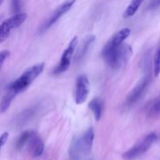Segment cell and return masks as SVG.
Segmentation results:
<instances>
[{
  "label": "cell",
  "instance_id": "obj_16",
  "mask_svg": "<svg viewBox=\"0 0 160 160\" xmlns=\"http://www.w3.org/2000/svg\"><path fill=\"white\" fill-rule=\"evenodd\" d=\"M153 72L156 77H158L160 74V45L156 49V53L154 56V59H153Z\"/></svg>",
  "mask_w": 160,
  "mask_h": 160
},
{
  "label": "cell",
  "instance_id": "obj_13",
  "mask_svg": "<svg viewBox=\"0 0 160 160\" xmlns=\"http://www.w3.org/2000/svg\"><path fill=\"white\" fill-rule=\"evenodd\" d=\"M16 96H17V95L12 91L7 88L6 94L3 95L1 101H0V113H3L9 109L11 102H12V100L14 99Z\"/></svg>",
  "mask_w": 160,
  "mask_h": 160
},
{
  "label": "cell",
  "instance_id": "obj_2",
  "mask_svg": "<svg viewBox=\"0 0 160 160\" xmlns=\"http://www.w3.org/2000/svg\"><path fill=\"white\" fill-rule=\"evenodd\" d=\"M94 129L89 128L81 137L73 138L70 148V156L72 160H79L83 156L91 152L94 141Z\"/></svg>",
  "mask_w": 160,
  "mask_h": 160
},
{
  "label": "cell",
  "instance_id": "obj_23",
  "mask_svg": "<svg viewBox=\"0 0 160 160\" xmlns=\"http://www.w3.org/2000/svg\"><path fill=\"white\" fill-rule=\"evenodd\" d=\"M3 1H4V0H0V6H1L2 3L3 2Z\"/></svg>",
  "mask_w": 160,
  "mask_h": 160
},
{
  "label": "cell",
  "instance_id": "obj_21",
  "mask_svg": "<svg viewBox=\"0 0 160 160\" xmlns=\"http://www.w3.org/2000/svg\"><path fill=\"white\" fill-rule=\"evenodd\" d=\"M8 138H9V134L8 132H4L0 135V149L2 148L3 145L6 143L8 140Z\"/></svg>",
  "mask_w": 160,
  "mask_h": 160
},
{
  "label": "cell",
  "instance_id": "obj_6",
  "mask_svg": "<svg viewBox=\"0 0 160 160\" xmlns=\"http://www.w3.org/2000/svg\"><path fill=\"white\" fill-rule=\"evenodd\" d=\"M75 1H76V0H67L65 2H63L62 4H61L60 6H58V7L53 11L52 13L48 17V19L41 25L40 28H39V32H45V31H47L48 28H51L53 24H55L61 17H62L66 12H67L70 9H71L72 6H73V4L75 3Z\"/></svg>",
  "mask_w": 160,
  "mask_h": 160
},
{
  "label": "cell",
  "instance_id": "obj_12",
  "mask_svg": "<svg viewBox=\"0 0 160 160\" xmlns=\"http://www.w3.org/2000/svg\"><path fill=\"white\" fill-rule=\"evenodd\" d=\"M89 109L94 114V117L96 121L101 119L102 114L103 108H104V103L102 100L99 98H95L89 102L88 104Z\"/></svg>",
  "mask_w": 160,
  "mask_h": 160
},
{
  "label": "cell",
  "instance_id": "obj_17",
  "mask_svg": "<svg viewBox=\"0 0 160 160\" xmlns=\"http://www.w3.org/2000/svg\"><path fill=\"white\" fill-rule=\"evenodd\" d=\"M148 115L152 118H156V117L160 116V98L156 100L152 105L150 109L148 110Z\"/></svg>",
  "mask_w": 160,
  "mask_h": 160
},
{
  "label": "cell",
  "instance_id": "obj_3",
  "mask_svg": "<svg viewBox=\"0 0 160 160\" xmlns=\"http://www.w3.org/2000/svg\"><path fill=\"white\" fill-rule=\"evenodd\" d=\"M44 69H45L44 62L35 64L29 67L16 81L9 84L8 89L12 91L17 95L24 92L32 84L33 81L43 72Z\"/></svg>",
  "mask_w": 160,
  "mask_h": 160
},
{
  "label": "cell",
  "instance_id": "obj_20",
  "mask_svg": "<svg viewBox=\"0 0 160 160\" xmlns=\"http://www.w3.org/2000/svg\"><path fill=\"white\" fill-rule=\"evenodd\" d=\"M9 55H10V52L9 50H2V51H0V70H2L5 61L9 57Z\"/></svg>",
  "mask_w": 160,
  "mask_h": 160
},
{
  "label": "cell",
  "instance_id": "obj_18",
  "mask_svg": "<svg viewBox=\"0 0 160 160\" xmlns=\"http://www.w3.org/2000/svg\"><path fill=\"white\" fill-rule=\"evenodd\" d=\"M35 110H34L33 109H30L28 110L24 111L20 117L17 119V124H23V123L28 120L30 119V117L33 115L34 112Z\"/></svg>",
  "mask_w": 160,
  "mask_h": 160
},
{
  "label": "cell",
  "instance_id": "obj_8",
  "mask_svg": "<svg viewBox=\"0 0 160 160\" xmlns=\"http://www.w3.org/2000/svg\"><path fill=\"white\" fill-rule=\"evenodd\" d=\"M90 82L86 75L78 77L75 84V102L78 105L83 104L87 100L90 92Z\"/></svg>",
  "mask_w": 160,
  "mask_h": 160
},
{
  "label": "cell",
  "instance_id": "obj_19",
  "mask_svg": "<svg viewBox=\"0 0 160 160\" xmlns=\"http://www.w3.org/2000/svg\"><path fill=\"white\" fill-rule=\"evenodd\" d=\"M11 9L14 14L20 13L21 9V0H11Z\"/></svg>",
  "mask_w": 160,
  "mask_h": 160
},
{
  "label": "cell",
  "instance_id": "obj_14",
  "mask_svg": "<svg viewBox=\"0 0 160 160\" xmlns=\"http://www.w3.org/2000/svg\"><path fill=\"white\" fill-rule=\"evenodd\" d=\"M143 2L144 0H132L129 4V6L127 7L126 10L123 12V17L124 18H129V17H133L137 12V11L138 10Z\"/></svg>",
  "mask_w": 160,
  "mask_h": 160
},
{
  "label": "cell",
  "instance_id": "obj_5",
  "mask_svg": "<svg viewBox=\"0 0 160 160\" xmlns=\"http://www.w3.org/2000/svg\"><path fill=\"white\" fill-rule=\"evenodd\" d=\"M156 139H157V135L156 133H151V134H148L144 138L139 141L137 144H135L131 149L126 152L123 156V159L131 160L142 156V154L146 152L149 149V148L156 142Z\"/></svg>",
  "mask_w": 160,
  "mask_h": 160
},
{
  "label": "cell",
  "instance_id": "obj_10",
  "mask_svg": "<svg viewBox=\"0 0 160 160\" xmlns=\"http://www.w3.org/2000/svg\"><path fill=\"white\" fill-rule=\"evenodd\" d=\"M30 151L34 157H39L42 155L44 151V143L41 138L34 132L28 142Z\"/></svg>",
  "mask_w": 160,
  "mask_h": 160
},
{
  "label": "cell",
  "instance_id": "obj_9",
  "mask_svg": "<svg viewBox=\"0 0 160 160\" xmlns=\"http://www.w3.org/2000/svg\"><path fill=\"white\" fill-rule=\"evenodd\" d=\"M150 81H151V76H150V74H148L134 87V88L130 92L128 98H127V106H132L133 104H134L136 102H138L142 98V95H144L145 91L148 88V85L150 84Z\"/></svg>",
  "mask_w": 160,
  "mask_h": 160
},
{
  "label": "cell",
  "instance_id": "obj_15",
  "mask_svg": "<svg viewBox=\"0 0 160 160\" xmlns=\"http://www.w3.org/2000/svg\"><path fill=\"white\" fill-rule=\"evenodd\" d=\"M34 131H26L22 133L20 137L18 138V139H17V142H16V148L19 150L21 149L27 143H28L30 138L34 134Z\"/></svg>",
  "mask_w": 160,
  "mask_h": 160
},
{
  "label": "cell",
  "instance_id": "obj_11",
  "mask_svg": "<svg viewBox=\"0 0 160 160\" xmlns=\"http://www.w3.org/2000/svg\"><path fill=\"white\" fill-rule=\"evenodd\" d=\"M95 41V36L94 34H90V35L86 36L82 41V44L80 46L78 52H77L76 56H75V61L76 62H81L87 54L88 48H90L91 45Z\"/></svg>",
  "mask_w": 160,
  "mask_h": 160
},
{
  "label": "cell",
  "instance_id": "obj_22",
  "mask_svg": "<svg viewBox=\"0 0 160 160\" xmlns=\"http://www.w3.org/2000/svg\"><path fill=\"white\" fill-rule=\"evenodd\" d=\"M160 6V0H151L149 5H148V9H155Z\"/></svg>",
  "mask_w": 160,
  "mask_h": 160
},
{
  "label": "cell",
  "instance_id": "obj_24",
  "mask_svg": "<svg viewBox=\"0 0 160 160\" xmlns=\"http://www.w3.org/2000/svg\"><path fill=\"white\" fill-rule=\"evenodd\" d=\"M159 160H160V159H159Z\"/></svg>",
  "mask_w": 160,
  "mask_h": 160
},
{
  "label": "cell",
  "instance_id": "obj_7",
  "mask_svg": "<svg viewBox=\"0 0 160 160\" xmlns=\"http://www.w3.org/2000/svg\"><path fill=\"white\" fill-rule=\"evenodd\" d=\"M78 44V38L77 36L73 38L71 42L69 44L68 47L64 50L62 52V56L60 58V61L57 67L54 70V74H59L63 72L67 71L70 67V63H71V59L73 57V55L74 53L75 49Z\"/></svg>",
  "mask_w": 160,
  "mask_h": 160
},
{
  "label": "cell",
  "instance_id": "obj_1",
  "mask_svg": "<svg viewBox=\"0 0 160 160\" xmlns=\"http://www.w3.org/2000/svg\"><path fill=\"white\" fill-rule=\"evenodd\" d=\"M130 34V28H123L116 33L103 48L102 52L103 59L111 68H120L129 60L132 55V49L131 46L123 43Z\"/></svg>",
  "mask_w": 160,
  "mask_h": 160
},
{
  "label": "cell",
  "instance_id": "obj_4",
  "mask_svg": "<svg viewBox=\"0 0 160 160\" xmlns=\"http://www.w3.org/2000/svg\"><path fill=\"white\" fill-rule=\"evenodd\" d=\"M27 18H28L27 13L20 12V13L14 14L13 16L2 22L0 24V44L7 40L10 35L11 31L23 24Z\"/></svg>",
  "mask_w": 160,
  "mask_h": 160
}]
</instances>
